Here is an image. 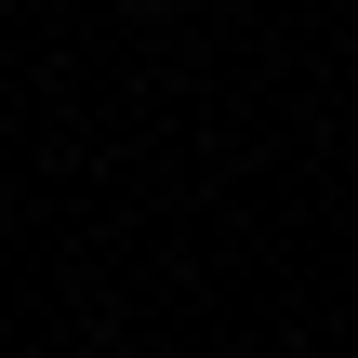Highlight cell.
I'll return each instance as SVG.
<instances>
[{"label":"cell","instance_id":"1","mask_svg":"<svg viewBox=\"0 0 358 358\" xmlns=\"http://www.w3.org/2000/svg\"><path fill=\"white\" fill-rule=\"evenodd\" d=\"M120 13H173V0H120Z\"/></svg>","mask_w":358,"mask_h":358}]
</instances>
